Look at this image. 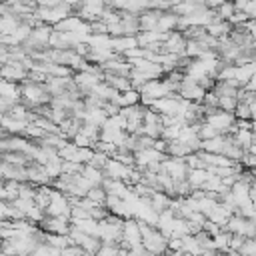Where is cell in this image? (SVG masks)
Masks as SVG:
<instances>
[{
  "mask_svg": "<svg viewBox=\"0 0 256 256\" xmlns=\"http://www.w3.org/2000/svg\"><path fill=\"white\" fill-rule=\"evenodd\" d=\"M22 102L28 108H38V106H46L52 102V94L48 90L46 84L34 82V80H24L22 82Z\"/></svg>",
  "mask_w": 256,
  "mask_h": 256,
  "instance_id": "6da1fadb",
  "label": "cell"
},
{
  "mask_svg": "<svg viewBox=\"0 0 256 256\" xmlns=\"http://www.w3.org/2000/svg\"><path fill=\"white\" fill-rule=\"evenodd\" d=\"M140 94H142V98H140V102L144 104V106H152V102L154 100H158V98H166V96H172V92H170V88H168V84L164 82V78L160 80V78H156V80H148L142 88H140Z\"/></svg>",
  "mask_w": 256,
  "mask_h": 256,
  "instance_id": "7a4b0ae2",
  "label": "cell"
},
{
  "mask_svg": "<svg viewBox=\"0 0 256 256\" xmlns=\"http://www.w3.org/2000/svg\"><path fill=\"white\" fill-rule=\"evenodd\" d=\"M70 214H72L70 196L52 186V194H50V204L46 208V216H66V218H70Z\"/></svg>",
  "mask_w": 256,
  "mask_h": 256,
  "instance_id": "3957f363",
  "label": "cell"
},
{
  "mask_svg": "<svg viewBox=\"0 0 256 256\" xmlns=\"http://www.w3.org/2000/svg\"><path fill=\"white\" fill-rule=\"evenodd\" d=\"M236 114L230 110H216L214 114L206 116V122L212 124L220 134H236Z\"/></svg>",
  "mask_w": 256,
  "mask_h": 256,
  "instance_id": "277c9868",
  "label": "cell"
},
{
  "mask_svg": "<svg viewBox=\"0 0 256 256\" xmlns=\"http://www.w3.org/2000/svg\"><path fill=\"white\" fill-rule=\"evenodd\" d=\"M162 170H166L176 182L178 180H186L188 178V172H190L186 160L180 158V156H166L164 162H162Z\"/></svg>",
  "mask_w": 256,
  "mask_h": 256,
  "instance_id": "5b68a950",
  "label": "cell"
},
{
  "mask_svg": "<svg viewBox=\"0 0 256 256\" xmlns=\"http://www.w3.org/2000/svg\"><path fill=\"white\" fill-rule=\"evenodd\" d=\"M38 224L48 234H70V228H72V220L66 216H46Z\"/></svg>",
  "mask_w": 256,
  "mask_h": 256,
  "instance_id": "8992f818",
  "label": "cell"
},
{
  "mask_svg": "<svg viewBox=\"0 0 256 256\" xmlns=\"http://www.w3.org/2000/svg\"><path fill=\"white\" fill-rule=\"evenodd\" d=\"M28 76H30V70L24 66V62H6V64H2V78L4 80H10V82H24V80H28Z\"/></svg>",
  "mask_w": 256,
  "mask_h": 256,
  "instance_id": "52a82bcc",
  "label": "cell"
},
{
  "mask_svg": "<svg viewBox=\"0 0 256 256\" xmlns=\"http://www.w3.org/2000/svg\"><path fill=\"white\" fill-rule=\"evenodd\" d=\"M186 46H188V40H186L184 32H180V30L170 32L168 38L162 42V48L168 54H180V56H184L186 54Z\"/></svg>",
  "mask_w": 256,
  "mask_h": 256,
  "instance_id": "ba28073f",
  "label": "cell"
},
{
  "mask_svg": "<svg viewBox=\"0 0 256 256\" xmlns=\"http://www.w3.org/2000/svg\"><path fill=\"white\" fill-rule=\"evenodd\" d=\"M132 168H134V166H126V164H122L120 160L110 158V160L106 162V166H104V174H106V178L128 182L130 176H132Z\"/></svg>",
  "mask_w": 256,
  "mask_h": 256,
  "instance_id": "9c48e42d",
  "label": "cell"
},
{
  "mask_svg": "<svg viewBox=\"0 0 256 256\" xmlns=\"http://www.w3.org/2000/svg\"><path fill=\"white\" fill-rule=\"evenodd\" d=\"M166 156H168V154L158 152L154 146H152V148H144V150H136V152H134L136 166H138L140 170H146V168H148L150 164H154V162H164Z\"/></svg>",
  "mask_w": 256,
  "mask_h": 256,
  "instance_id": "30bf717a",
  "label": "cell"
},
{
  "mask_svg": "<svg viewBox=\"0 0 256 256\" xmlns=\"http://www.w3.org/2000/svg\"><path fill=\"white\" fill-rule=\"evenodd\" d=\"M2 180H18V182H28V168L20 164H10L2 162Z\"/></svg>",
  "mask_w": 256,
  "mask_h": 256,
  "instance_id": "8fae6325",
  "label": "cell"
},
{
  "mask_svg": "<svg viewBox=\"0 0 256 256\" xmlns=\"http://www.w3.org/2000/svg\"><path fill=\"white\" fill-rule=\"evenodd\" d=\"M122 238H124L126 242H130V246L142 244V232H140V224H138L136 218H126V220H124Z\"/></svg>",
  "mask_w": 256,
  "mask_h": 256,
  "instance_id": "7c38bea8",
  "label": "cell"
},
{
  "mask_svg": "<svg viewBox=\"0 0 256 256\" xmlns=\"http://www.w3.org/2000/svg\"><path fill=\"white\" fill-rule=\"evenodd\" d=\"M0 96L12 100L14 104L22 102V84L20 82H10V80L2 78V82H0Z\"/></svg>",
  "mask_w": 256,
  "mask_h": 256,
  "instance_id": "4fadbf2b",
  "label": "cell"
},
{
  "mask_svg": "<svg viewBox=\"0 0 256 256\" xmlns=\"http://www.w3.org/2000/svg\"><path fill=\"white\" fill-rule=\"evenodd\" d=\"M28 120H16L8 114H2V130H4V136L6 134H24V130L28 128Z\"/></svg>",
  "mask_w": 256,
  "mask_h": 256,
  "instance_id": "5bb4252c",
  "label": "cell"
},
{
  "mask_svg": "<svg viewBox=\"0 0 256 256\" xmlns=\"http://www.w3.org/2000/svg\"><path fill=\"white\" fill-rule=\"evenodd\" d=\"M234 214V210L226 204V202H218L216 204V208L212 210V214L208 216V220H212V222H216L218 226H222V228H226V224H228V220H230V216Z\"/></svg>",
  "mask_w": 256,
  "mask_h": 256,
  "instance_id": "9a60e30c",
  "label": "cell"
},
{
  "mask_svg": "<svg viewBox=\"0 0 256 256\" xmlns=\"http://www.w3.org/2000/svg\"><path fill=\"white\" fill-rule=\"evenodd\" d=\"M108 120V114L104 108H96V106H86V112H84V124H94L98 128H102Z\"/></svg>",
  "mask_w": 256,
  "mask_h": 256,
  "instance_id": "2e32d148",
  "label": "cell"
},
{
  "mask_svg": "<svg viewBox=\"0 0 256 256\" xmlns=\"http://www.w3.org/2000/svg\"><path fill=\"white\" fill-rule=\"evenodd\" d=\"M20 188H22V182H18V180H4L2 182V188H0L2 200L14 202L16 198H20Z\"/></svg>",
  "mask_w": 256,
  "mask_h": 256,
  "instance_id": "e0dca14e",
  "label": "cell"
},
{
  "mask_svg": "<svg viewBox=\"0 0 256 256\" xmlns=\"http://www.w3.org/2000/svg\"><path fill=\"white\" fill-rule=\"evenodd\" d=\"M172 196L170 194H166L164 190H156L152 196H150V206L160 214V212H164V210H168L170 206H172Z\"/></svg>",
  "mask_w": 256,
  "mask_h": 256,
  "instance_id": "ac0fdd59",
  "label": "cell"
},
{
  "mask_svg": "<svg viewBox=\"0 0 256 256\" xmlns=\"http://www.w3.org/2000/svg\"><path fill=\"white\" fill-rule=\"evenodd\" d=\"M178 20H180V14L164 10V12L160 14L158 30H160V32H174V30H178Z\"/></svg>",
  "mask_w": 256,
  "mask_h": 256,
  "instance_id": "d6986e66",
  "label": "cell"
},
{
  "mask_svg": "<svg viewBox=\"0 0 256 256\" xmlns=\"http://www.w3.org/2000/svg\"><path fill=\"white\" fill-rule=\"evenodd\" d=\"M232 28H234V26H232L228 20H218V22L208 24V26H206V32H208L210 36H214V38H228L230 32H232Z\"/></svg>",
  "mask_w": 256,
  "mask_h": 256,
  "instance_id": "ffe728a7",
  "label": "cell"
},
{
  "mask_svg": "<svg viewBox=\"0 0 256 256\" xmlns=\"http://www.w3.org/2000/svg\"><path fill=\"white\" fill-rule=\"evenodd\" d=\"M104 82H108L110 86H114L118 92L132 90V80L128 76H118V74H112V72H104Z\"/></svg>",
  "mask_w": 256,
  "mask_h": 256,
  "instance_id": "44dd1931",
  "label": "cell"
},
{
  "mask_svg": "<svg viewBox=\"0 0 256 256\" xmlns=\"http://www.w3.org/2000/svg\"><path fill=\"white\" fill-rule=\"evenodd\" d=\"M136 46H140L136 36H116V38L112 36V48H114V52H118V54H124L126 50L136 48Z\"/></svg>",
  "mask_w": 256,
  "mask_h": 256,
  "instance_id": "7402d4cb",
  "label": "cell"
},
{
  "mask_svg": "<svg viewBox=\"0 0 256 256\" xmlns=\"http://www.w3.org/2000/svg\"><path fill=\"white\" fill-rule=\"evenodd\" d=\"M22 24V18L20 16H14V14H8V12H2V20H0V34H14L16 28Z\"/></svg>",
  "mask_w": 256,
  "mask_h": 256,
  "instance_id": "603a6c76",
  "label": "cell"
},
{
  "mask_svg": "<svg viewBox=\"0 0 256 256\" xmlns=\"http://www.w3.org/2000/svg\"><path fill=\"white\" fill-rule=\"evenodd\" d=\"M82 176H84L92 186H102V182H104V178H106L104 170H102V168H96V166H92V164H86V166H84Z\"/></svg>",
  "mask_w": 256,
  "mask_h": 256,
  "instance_id": "cb8c5ba5",
  "label": "cell"
},
{
  "mask_svg": "<svg viewBox=\"0 0 256 256\" xmlns=\"http://www.w3.org/2000/svg\"><path fill=\"white\" fill-rule=\"evenodd\" d=\"M210 170L208 168H190V172H188V182L192 184V188L196 190V188H202V184L210 178Z\"/></svg>",
  "mask_w": 256,
  "mask_h": 256,
  "instance_id": "d4e9b609",
  "label": "cell"
},
{
  "mask_svg": "<svg viewBox=\"0 0 256 256\" xmlns=\"http://www.w3.org/2000/svg\"><path fill=\"white\" fill-rule=\"evenodd\" d=\"M140 98H142V94H140V90H136V88H132V90H126V92H120V96L116 98V102L122 106V108H126V106H134V104H140Z\"/></svg>",
  "mask_w": 256,
  "mask_h": 256,
  "instance_id": "484cf974",
  "label": "cell"
},
{
  "mask_svg": "<svg viewBox=\"0 0 256 256\" xmlns=\"http://www.w3.org/2000/svg\"><path fill=\"white\" fill-rule=\"evenodd\" d=\"M166 154L168 156H180V158H184V156H188V154H192V150H190V146L188 144H184L182 140H170L168 142V148H166Z\"/></svg>",
  "mask_w": 256,
  "mask_h": 256,
  "instance_id": "4316f807",
  "label": "cell"
},
{
  "mask_svg": "<svg viewBox=\"0 0 256 256\" xmlns=\"http://www.w3.org/2000/svg\"><path fill=\"white\" fill-rule=\"evenodd\" d=\"M182 252L198 256V254H202L204 250H202V246H200V242L196 240L194 234H186V236H182Z\"/></svg>",
  "mask_w": 256,
  "mask_h": 256,
  "instance_id": "83f0119b",
  "label": "cell"
},
{
  "mask_svg": "<svg viewBox=\"0 0 256 256\" xmlns=\"http://www.w3.org/2000/svg\"><path fill=\"white\" fill-rule=\"evenodd\" d=\"M234 140L238 146H242L244 150H250L252 142H254V132L250 128H238L236 134H234Z\"/></svg>",
  "mask_w": 256,
  "mask_h": 256,
  "instance_id": "f1b7e54d",
  "label": "cell"
},
{
  "mask_svg": "<svg viewBox=\"0 0 256 256\" xmlns=\"http://www.w3.org/2000/svg\"><path fill=\"white\" fill-rule=\"evenodd\" d=\"M216 10V14H218V18L220 20H230L234 14H236V4L232 2V0H228V2H224V4H220L218 8H214Z\"/></svg>",
  "mask_w": 256,
  "mask_h": 256,
  "instance_id": "f546056e",
  "label": "cell"
},
{
  "mask_svg": "<svg viewBox=\"0 0 256 256\" xmlns=\"http://www.w3.org/2000/svg\"><path fill=\"white\" fill-rule=\"evenodd\" d=\"M218 134H220V132H218V130H216L212 124H208L206 120L198 124V136H200L202 140H210V138H216Z\"/></svg>",
  "mask_w": 256,
  "mask_h": 256,
  "instance_id": "4dcf8cb0",
  "label": "cell"
},
{
  "mask_svg": "<svg viewBox=\"0 0 256 256\" xmlns=\"http://www.w3.org/2000/svg\"><path fill=\"white\" fill-rule=\"evenodd\" d=\"M90 200H94L96 204H104L106 202V196H108V192H106V188L104 186H92L90 190H88V194H86Z\"/></svg>",
  "mask_w": 256,
  "mask_h": 256,
  "instance_id": "1f68e13d",
  "label": "cell"
},
{
  "mask_svg": "<svg viewBox=\"0 0 256 256\" xmlns=\"http://www.w3.org/2000/svg\"><path fill=\"white\" fill-rule=\"evenodd\" d=\"M234 114H236L238 120H252V112H250V104L248 102H238Z\"/></svg>",
  "mask_w": 256,
  "mask_h": 256,
  "instance_id": "d6a6232c",
  "label": "cell"
},
{
  "mask_svg": "<svg viewBox=\"0 0 256 256\" xmlns=\"http://www.w3.org/2000/svg\"><path fill=\"white\" fill-rule=\"evenodd\" d=\"M184 124H172V126H164V132H162V138L164 140H176L180 136V130H182Z\"/></svg>",
  "mask_w": 256,
  "mask_h": 256,
  "instance_id": "836d02e7",
  "label": "cell"
},
{
  "mask_svg": "<svg viewBox=\"0 0 256 256\" xmlns=\"http://www.w3.org/2000/svg\"><path fill=\"white\" fill-rule=\"evenodd\" d=\"M110 160V156L108 154H104V152H100V150H94V156H92V160L88 162V164H92V166H96V168H102L104 170V166H106V162Z\"/></svg>",
  "mask_w": 256,
  "mask_h": 256,
  "instance_id": "e575fe53",
  "label": "cell"
},
{
  "mask_svg": "<svg viewBox=\"0 0 256 256\" xmlns=\"http://www.w3.org/2000/svg\"><path fill=\"white\" fill-rule=\"evenodd\" d=\"M240 252L244 256H256V238H246L242 248H240Z\"/></svg>",
  "mask_w": 256,
  "mask_h": 256,
  "instance_id": "d590c367",
  "label": "cell"
},
{
  "mask_svg": "<svg viewBox=\"0 0 256 256\" xmlns=\"http://www.w3.org/2000/svg\"><path fill=\"white\" fill-rule=\"evenodd\" d=\"M118 250H120L118 244H104L102 242V248L98 250L96 256H118Z\"/></svg>",
  "mask_w": 256,
  "mask_h": 256,
  "instance_id": "8d00e7d4",
  "label": "cell"
},
{
  "mask_svg": "<svg viewBox=\"0 0 256 256\" xmlns=\"http://www.w3.org/2000/svg\"><path fill=\"white\" fill-rule=\"evenodd\" d=\"M244 240H246V236H242V234H232V238H230V250L240 252V248H242Z\"/></svg>",
  "mask_w": 256,
  "mask_h": 256,
  "instance_id": "74e56055",
  "label": "cell"
},
{
  "mask_svg": "<svg viewBox=\"0 0 256 256\" xmlns=\"http://www.w3.org/2000/svg\"><path fill=\"white\" fill-rule=\"evenodd\" d=\"M168 250H182V236L168 238Z\"/></svg>",
  "mask_w": 256,
  "mask_h": 256,
  "instance_id": "f35d334b",
  "label": "cell"
},
{
  "mask_svg": "<svg viewBox=\"0 0 256 256\" xmlns=\"http://www.w3.org/2000/svg\"><path fill=\"white\" fill-rule=\"evenodd\" d=\"M234 4H236V10H246L248 8V4L252 2V0H232Z\"/></svg>",
  "mask_w": 256,
  "mask_h": 256,
  "instance_id": "ab89813d",
  "label": "cell"
},
{
  "mask_svg": "<svg viewBox=\"0 0 256 256\" xmlns=\"http://www.w3.org/2000/svg\"><path fill=\"white\" fill-rule=\"evenodd\" d=\"M224 2H228V0H206V6H208V8H218V6L224 4Z\"/></svg>",
  "mask_w": 256,
  "mask_h": 256,
  "instance_id": "60d3db41",
  "label": "cell"
},
{
  "mask_svg": "<svg viewBox=\"0 0 256 256\" xmlns=\"http://www.w3.org/2000/svg\"><path fill=\"white\" fill-rule=\"evenodd\" d=\"M250 198H252V202L256 204V180H254L252 186H250Z\"/></svg>",
  "mask_w": 256,
  "mask_h": 256,
  "instance_id": "b9f144b4",
  "label": "cell"
},
{
  "mask_svg": "<svg viewBox=\"0 0 256 256\" xmlns=\"http://www.w3.org/2000/svg\"><path fill=\"white\" fill-rule=\"evenodd\" d=\"M164 256H184V252L182 250H166Z\"/></svg>",
  "mask_w": 256,
  "mask_h": 256,
  "instance_id": "7bdbcfd3",
  "label": "cell"
},
{
  "mask_svg": "<svg viewBox=\"0 0 256 256\" xmlns=\"http://www.w3.org/2000/svg\"><path fill=\"white\" fill-rule=\"evenodd\" d=\"M250 112H252V120H256V102L250 104Z\"/></svg>",
  "mask_w": 256,
  "mask_h": 256,
  "instance_id": "ee69618b",
  "label": "cell"
},
{
  "mask_svg": "<svg viewBox=\"0 0 256 256\" xmlns=\"http://www.w3.org/2000/svg\"><path fill=\"white\" fill-rule=\"evenodd\" d=\"M222 256H244L242 252H236V250H230V252H226V254H222Z\"/></svg>",
  "mask_w": 256,
  "mask_h": 256,
  "instance_id": "f6af8a7d",
  "label": "cell"
},
{
  "mask_svg": "<svg viewBox=\"0 0 256 256\" xmlns=\"http://www.w3.org/2000/svg\"><path fill=\"white\" fill-rule=\"evenodd\" d=\"M252 132L256 134V120H252Z\"/></svg>",
  "mask_w": 256,
  "mask_h": 256,
  "instance_id": "bcb514c9",
  "label": "cell"
},
{
  "mask_svg": "<svg viewBox=\"0 0 256 256\" xmlns=\"http://www.w3.org/2000/svg\"><path fill=\"white\" fill-rule=\"evenodd\" d=\"M146 256H162V254H154V252H146Z\"/></svg>",
  "mask_w": 256,
  "mask_h": 256,
  "instance_id": "7dc6e473",
  "label": "cell"
}]
</instances>
